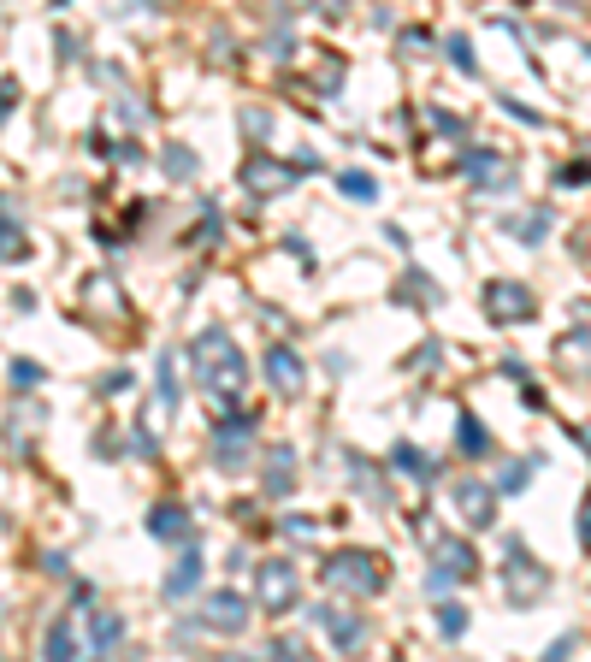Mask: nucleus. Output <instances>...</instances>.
<instances>
[{
    "label": "nucleus",
    "instance_id": "f257e3e1",
    "mask_svg": "<svg viewBox=\"0 0 591 662\" xmlns=\"http://www.w3.org/2000/svg\"><path fill=\"white\" fill-rule=\"evenodd\" d=\"M190 367H196V385L201 397L213 402L219 414L225 408H237L243 397V385H249V361H243V349H237V337L225 326H207L190 337Z\"/></svg>",
    "mask_w": 591,
    "mask_h": 662
},
{
    "label": "nucleus",
    "instance_id": "f03ea898",
    "mask_svg": "<svg viewBox=\"0 0 591 662\" xmlns=\"http://www.w3.org/2000/svg\"><path fill=\"white\" fill-rule=\"evenodd\" d=\"M320 580H326V592H337V597H379L385 580H391V568H385L379 550H337V556L320 562Z\"/></svg>",
    "mask_w": 591,
    "mask_h": 662
},
{
    "label": "nucleus",
    "instance_id": "7ed1b4c3",
    "mask_svg": "<svg viewBox=\"0 0 591 662\" xmlns=\"http://www.w3.org/2000/svg\"><path fill=\"white\" fill-rule=\"evenodd\" d=\"M296 597H302V574H296V562H290V556H272V562L255 568V603H261L266 615L296 609Z\"/></svg>",
    "mask_w": 591,
    "mask_h": 662
},
{
    "label": "nucleus",
    "instance_id": "20e7f679",
    "mask_svg": "<svg viewBox=\"0 0 591 662\" xmlns=\"http://www.w3.org/2000/svg\"><path fill=\"white\" fill-rule=\"evenodd\" d=\"M213 462L225 467V473H237V467L255 462V414H237V408H225V414H219V432H213Z\"/></svg>",
    "mask_w": 591,
    "mask_h": 662
},
{
    "label": "nucleus",
    "instance_id": "39448f33",
    "mask_svg": "<svg viewBox=\"0 0 591 662\" xmlns=\"http://www.w3.org/2000/svg\"><path fill=\"white\" fill-rule=\"evenodd\" d=\"M532 314H538V296L521 278H485V320L491 326H521Z\"/></svg>",
    "mask_w": 591,
    "mask_h": 662
},
{
    "label": "nucleus",
    "instance_id": "423d86ee",
    "mask_svg": "<svg viewBox=\"0 0 591 662\" xmlns=\"http://www.w3.org/2000/svg\"><path fill=\"white\" fill-rule=\"evenodd\" d=\"M503 586H509V597H515V603H538V597L550 592V568H538V562H532V550L509 544V562H503Z\"/></svg>",
    "mask_w": 591,
    "mask_h": 662
},
{
    "label": "nucleus",
    "instance_id": "0eeeda50",
    "mask_svg": "<svg viewBox=\"0 0 591 662\" xmlns=\"http://www.w3.org/2000/svg\"><path fill=\"white\" fill-rule=\"evenodd\" d=\"M237 184H243L255 201H266V196H278V190H290V184H296V172H290L284 160H272V154H249V160H243V172H237Z\"/></svg>",
    "mask_w": 591,
    "mask_h": 662
},
{
    "label": "nucleus",
    "instance_id": "6e6552de",
    "mask_svg": "<svg viewBox=\"0 0 591 662\" xmlns=\"http://www.w3.org/2000/svg\"><path fill=\"white\" fill-rule=\"evenodd\" d=\"M249 615H255V609H249L243 592H213L201 603V627H207V633H225V639H237V633L249 627Z\"/></svg>",
    "mask_w": 591,
    "mask_h": 662
},
{
    "label": "nucleus",
    "instance_id": "1a4fd4ad",
    "mask_svg": "<svg viewBox=\"0 0 591 662\" xmlns=\"http://www.w3.org/2000/svg\"><path fill=\"white\" fill-rule=\"evenodd\" d=\"M467 178H473V190H509L521 178V166L509 154H497V148H473L467 154Z\"/></svg>",
    "mask_w": 591,
    "mask_h": 662
},
{
    "label": "nucleus",
    "instance_id": "9d476101",
    "mask_svg": "<svg viewBox=\"0 0 591 662\" xmlns=\"http://www.w3.org/2000/svg\"><path fill=\"white\" fill-rule=\"evenodd\" d=\"M308 621L331 639V651H355V645L367 639V621H361V615H349V609H331V603L308 609Z\"/></svg>",
    "mask_w": 591,
    "mask_h": 662
},
{
    "label": "nucleus",
    "instance_id": "9b49d317",
    "mask_svg": "<svg viewBox=\"0 0 591 662\" xmlns=\"http://www.w3.org/2000/svg\"><path fill=\"white\" fill-rule=\"evenodd\" d=\"M432 544V562L450 574V580H473L479 574V550H473V538H450V532H432L426 538Z\"/></svg>",
    "mask_w": 591,
    "mask_h": 662
},
{
    "label": "nucleus",
    "instance_id": "f8f14e48",
    "mask_svg": "<svg viewBox=\"0 0 591 662\" xmlns=\"http://www.w3.org/2000/svg\"><path fill=\"white\" fill-rule=\"evenodd\" d=\"M456 509H461V521L473 532H485L491 521H497V491L485 485V479H461L456 485Z\"/></svg>",
    "mask_w": 591,
    "mask_h": 662
},
{
    "label": "nucleus",
    "instance_id": "ddd939ff",
    "mask_svg": "<svg viewBox=\"0 0 591 662\" xmlns=\"http://www.w3.org/2000/svg\"><path fill=\"white\" fill-rule=\"evenodd\" d=\"M266 379H272L278 397H302V385H308V379H302V355L284 349V343H272V349H266Z\"/></svg>",
    "mask_w": 591,
    "mask_h": 662
},
{
    "label": "nucleus",
    "instance_id": "4468645a",
    "mask_svg": "<svg viewBox=\"0 0 591 662\" xmlns=\"http://www.w3.org/2000/svg\"><path fill=\"white\" fill-rule=\"evenodd\" d=\"M83 302H89L95 314H107L113 326H125V320H131V302H125V290H119V284H113L107 272H95V278L83 284Z\"/></svg>",
    "mask_w": 591,
    "mask_h": 662
},
{
    "label": "nucleus",
    "instance_id": "2eb2a0df",
    "mask_svg": "<svg viewBox=\"0 0 591 662\" xmlns=\"http://www.w3.org/2000/svg\"><path fill=\"white\" fill-rule=\"evenodd\" d=\"M119 639H125V615H113V609H89V621H83V645H89L95 657H113Z\"/></svg>",
    "mask_w": 591,
    "mask_h": 662
},
{
    "label": "nucleus",
    "instance_id": "dca6fc26",
    "mask_svg": "<svg viewBox=\"0 0 591 662\" xmlns=\"http://www.w3.org/2000/svg\"><path fill=\"white\" fill-rule=\"evenodd\" d=\"M196 586H201V550H196V538H184V556H178V568H172V580H166V597L184 603Z\"/></svg>",
    "mask_w": 591,
    "mask_h": 662
},
{
    "label": "nucleus",
    "instance_id": "f3484780",
    "mask_svg": "<svg viewBox=\"0 0 591 662\" xmlns=\"http://www.w3.org/2000/svg\"><path fill=\"white\" fill-rule=\"evenodd\" d=\"M148 532H154V538H166V544L196 538V527H190V509H178V503H160V509L148 515Z\"/></svg>",
    "mask_w": 591,
    "mask_h": 662
},
{
    "label": "nucleus",
    "instance_id": "a211bd4d",
    "mask_svg": "<svg viewBox=\"0 0 591 662\" xmlns=\"http://www.w3.org/2000/svg\"><path fill=\"white\" fill-rule=\"evenodd\" d=\"M290 485H296V450L278 444L266 450V497H290Z\"/></svg>",
    "mask_w": 591,
    "mask_h": 662
},
{
    "label": "nucleus",
    "instance_id": "6ab92c4d",
    "mask_svg": "<svg viewBox=\"0 0 591 662\" xmlns=\"http://www.w3.org/2000/svg\"><path fill=\"white\" fill-rule=\"evenodd\" d=\"M42 657H54V662H71V657H77V633H71V615H54V621H48Z\"/></svg>",
    "mask_w": 591,
    "mask_h": 662
},
{
    "label": "nucleus",
    "instance_id": "aec40b11",
    "mask_svg": "<svg viewBox=\"0 0 591 662\" xmlns=\"http://www.w3.org/2000/svg\"><path fill=\"white\" fill-rule=\"evenodd\" d=\"M503 231H509V237H521V243H538V237L550 231V207H526V213H515Z\"/></svg>",
    "mask_w": 591,
    "mask_h": 662
},
{
    "label": "nucleus",
    "instance_id": "412c9836",
    "mask_svg": "<svg viewBox=\"0 0 591 662\" xmlns=\"http://www.w3.org/2000/svg\"><path fill=\"white\" fill-rule=\"evenodd\" d=\"M196 172H201L196 148H184V142H172V148H166V178H172V184H190Z\"/></svg>",
    "mask_w": 591,
    "mask_h": 662
},
{
    "label": "nucleus",
    "instance_id": "4be33fe9",
    "mask_svg": "<svg viewBox=\"0 0 591 662\" xmlns=\"http://www.w3.org/2000/svg\"><path fill=\"white\" fill-rule=\"evenodd\" d=\"M391 462H396V473H408V479H432V473H438V467H432V456H420L414 444H396Z\"/></svg>",
    "mask_w": 591,
    "mask_h": 662
},
{
    "label": "nucleus",
    "instance_id": "5701e85b",
    "mask_svg": "<svg viewBox=\"0 0 591 662\" xmlns=\"http://www.w3.org/2000/svg\"><path fill=\"white\" fill-rule=\"evenodd\" d=\"M12 420H18V426H12V444L24 450V444H30V432L48 420V408H42V402H18V414H12Z\"/></svg>",
    "mask_w": 591,
    "mask_h": 662
},
{
    "label": "nucleus",
    "instance_id": "b1692460",
    "mask_svg": "<svg viewBox=\"0 0 591 662\" xmlns=\"http://www.w3.org/2000/svg\"><path fill=\"white\" fill-rule=\"evenodd\" d=\"M0 261H6V266L30 261V237H24L18 225H6V219H0Z\"/></svg>",
    "mask_w": 591,
    "mask_h": 662
},
{
    "label": "nucleus",
    "instance_id": "393cba45",
    "mask_svg": "<svg viewBox=\"0 0 591 662\" xmlns=\"http://www.w3.org/2000/svg\"><path fill=\"white\" fill-rule=\"evenodd\" d=\"M160 408H178V355H160Z\"/></svg>",
    "mask_w": 591,
    "mask_h": 662
},
{
    "label": "nucleus",
    "instance_id": "a878e982",
    "mask_svg": "<svg viewBox=\"0 0 591 662\" xmlns=\"http://www.w3.org/2000/svg\"><path fill=\"white\" fill-rule=\"evenodd\" d=\"M444 54H450V66L461 77H479V60H473V48H467V36H444Z\"/></svg>",
    "mask_w": 591,
    "mask_h": 662
},
{
    "label": "nucleus",
    "instance_id": "bb28decb",
    "mask_svg": "<svg viewBox=\"0 0 591 662\" xmlns=\"http://www.w3.org/2000/svg\"><path fill=\"white\" fill-rule=\"evenodd\" d=\"M461 450H467V456H485V450H491V432H485L473 414H461Z\"/></svg>",
    "mask_w": 591,
    "mask_h": 662
},
{
    "label": "nucleus",
    "instance_id": "cd10ccee",
    "mask_svg": "<svg viewBox=\"0 0 591 662\" xmlns=\"http://www.w3.org/2000/svg\"><path fill=\"white\" fill-rule=\"evenodd\" d=\"M337 190H343L349 201H373V196H379V184H373L367 172H343V178H337Z\"/></svg>",
    "mask_w": 591,
    "mask_h": 662
},
{
    "label": "nucleus",
    "instance_id": "c85d7f7f",
    "mask_svg": "<svg viewBox=\"0 0 591 662\" xmlns=\"http://www.w3.org/2000/svg\"><path fill=\"white\" fill-rule=\"evenodd\" d=\"M438 633H444V639H461V633H467V609H461V603H438Z\"/></svg>",
    "mask_w": 591,
    "mask_h": 662
},
{
    "label": "nucleus",
    "instance_id": "c756f323",
    "mask_svg": "<svg viewBox=\"0 0 591 662\" xmlns=\"http://www.w3.org/2000/svg\"><path fill=\"white\" fill-rule=\"evenodd\" d=\"M237 125L261 142V136H272V113H266V107H243V113H237Z\"/></svg>",
    "mask_w": 591,
    "mask_h": 662
},
{
    "label": "nucleus",
    "instance_id": "7c9ffc66",
    "mask_svg": "<svg viewBox=\"0 0 591 662\" xmlns=\"http://www.w3.org/2000/svg\"><path fill=\"white\" fill-rule=\"evenodd\" d=\"M337 83H343V60H326L314 77V95H337Z\"/></svg>",
    "mask_w": 591,
    "mask_h": 662
},
{
    "label": "nucleus",
    "instance_id": "2f4dec72",
    "mask_svg": "<svg viewBox=\"0 0 591 662\" xmlns=\"http://www.w3.org/2000/svg\"><path fill=\"white\" fill-rule=\"evenodd\" d=\"M408 278H414V284H402V302H426V308H432V302H438V284H420V272H408Z\"/></svg>",
    "mask_w": 591,
    "mask_h": 662
},
{
    "label": "nucleus",
    "instance_id": "473e14b6",
    "mask_svg": "<svg viewBox=\"0 0 591 662\" xmlns=\"http://www.w3.org/2000/svg\"><path fill=\"white\" fill-rule=\"evenodd\" d=\"M12 385H18V391H36V385H42V367H36V361H12Z\"/></svg>",
    "mask_w": 591,
    "mask_h": 662
},
{
    "label": "nucleus",
    "instance_id": "72a5a7b5",
    "mask_svg": "<svg viewBox=\"0 0 591 662\" xmlns=\"http://www.w3.org/2000/svg\"><path fill=\"white\" fill-rule=\"evenodd\" d=\"M556 190H586V160L562 166V172H556Z\"/></svg>",
    "mask_w": 591,
    "mask_h": 662
},
{
    "label": "nucleus",
    "instance_id": "f704fd0d",
    "mask_svg": "<svg viewBox=\"0 0 591 662\" xmlns=\"http://www.w3.org/2000/svg\"><path fill=\"white\" fill-rule=\"evenodd\" d=\"M526 479H532V462H515L503 479H497V491H526Z\"/></svg>",
    "mask_w": 591,
    "mask_h": 662
},
{
    "label": "nucleus",
    "instance_id": "c9c22d12",
    "mask_svg": "<svg viewBox=\"0 0 591 662\" xmlns=\"http://www.w3.org/2000/svg\"><path fill=\"white\" fill-rule=\"evenodd\" d=\"M426 125H438V131H450V136H461L467 125H461L456 113H444V107H426Z\"/></svg>",
    "mask_w": 591,
    "mask_h": 662
},
{
    "label": "nucleus",
    "instance_id": "e433bc0d",
    "mask_svg": "<svg viewBox=\"0 0 591 662\" xmlns=\"http://www.w3.org/2000/svg\"><path fill=\"white\" fill-rule=\"evenodd\" d=\"M426 48H432L426 30H402V54H426Z\"/></svg>",
    "mask_w": 591,
    "mask_h": 662
},
{
    "label": "nucleus",
    "instance_id": "4c0bfd02",
    "mask_svg": "<svg viewBox=\"0 0 591 662\" xmlns=\"http://www.w3.org/2000/svg\"><path fill=\"white\" fill-rule=\"evenodd\" d=\"M119 391H131V373H107L101 379V397H119Z\"/></svg>",
    "mask_w": 591,
    "mask_h": 662
},
{
    "label": "nucleus",
    "instance_id": "58836bf2",
    "mask_svg": "<svg viewBox=\"0 0 591 662\" xmlns=\"http://www.w3.org/2000/svg\"><path fill=\"white\" fill-rule=\"evenodd\" d=\"M12 107H18V83L6 77V83H0V119H12Z\"/></svg>",
    "mask_w": 591,
    "mask_h": 662
},
{
    "label": "nucleus",
    "instance_id": "ea45409f",
    "mask_svg": "<svg viewBox=\"0 0 591 662\" xmlns=\"http://www.w3.org/2000/svg\"><path fill=\"white\" fill-rule=\"evenodd\" d=\"M574 651H580V633H568V639H556V645H550V657H556V662H568Z\"/></svg>",
    "mask_w": 591,
    "mask_h": 662
},
{
    "label": "nucleus",
    "instance_id": "a19ab883",
    "mask_svg": "<svg viewBox=\"0 0 591 662\" xmlns=\"http://www.w3.org/2000/svg\"><path fill=\"white\" fill-rule=\"evenodd\" d=\"M450 586H456V580H450L444 568H426V592H450Z\"/></svg>",
    "mask_w": 591,
    "mask_h": 662
},
{
    "label": "nucleus",
    "instance_id": "79ce46f5",
    "mask_svg": "<svg viewBox=\"0 0 591 662\" xmlns=\"http://www.w3.org/2000/svg\"><path fill=\"white\" fill-rule=\"evenodd\" d=\"M266 657H302V639H272V651Z\"/></svg>",
    "mask_w": 591,
    "mask_h": 662
},
{
    "label": "nucleus",
    "instance_id": "37998d69",
    "mask_svg": "<svg viewBox=\"0 0 591 662\" xmlns=\"http://www.w3.org/2000/svg\"><path fill=\"white\" fill-rule=\"evenodd\" d=\"M290 6H314V12H331V18H337V12H343L349 0H290Z\"/></svg>",
    "mask_w": 591,
    "mask_h": 662
},
{
    "label": "nucleus",
    "instance_id": "c03bdc74",
    "mask_svg": "<svg viewBox=\"0 0 591 662\" xmlns=\"http://www.w3.org/2000/svg\"><path fill=\"white\" fill-rule=\"evenodd\" d=\"M556 6H574V12H580V6H586V0H556Z\"/></svg>",
    "mask_w": 591,
    "mask_h": 662
}]
</instances>
